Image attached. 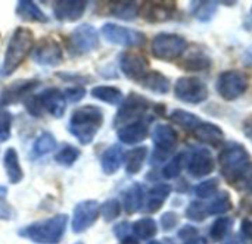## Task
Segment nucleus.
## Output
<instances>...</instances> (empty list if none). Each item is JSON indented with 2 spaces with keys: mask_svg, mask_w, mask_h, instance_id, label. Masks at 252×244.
<instances>
[{
  "mask_svg": "<svg viewBox=\"0 0 252 244\" xmlns=\"http://www.w3.org/2000/svg\"><path fill=\"white\" fill-rule=\"evenodd\" d=\"M103 124V112L100 108L86 105L75 109L68 122V131L83 144H90Z\"/></svg>",
  "mask_w": 252,
  "mask_h": 244,
  "instance_id": "obj_1",
  "label": "nucleus"
},
{
  "mask_svg": "<svg viewBox=\"0 0 252 244\" xmlns=\"http://www.w3.org/2000/svg\"><path fill=\"white\" fill-rule=\"evenodd\" d=\"M68 227V215H55L47 219L35 221L18 231V236L35 244H58Z\"/></svg>",
  "mask_w": 252,
  "mask_h": 244,
  "instance_id": "obj_2",
  "label": "nucleus"
},
{
  "mask_svg": "<svg viewBox=\"0 0 252 244\" xmlns=\"http://www.w3.org/2000/svg\"><path fill=\"white\" fill-rule=\"evenodd\" d=\"M34 49V34L30 28L25 27H18L12 37L9 38L6 52H4V59L1 65V75L9 77L12 75L27 59L30 52Z\"/></svg>",
  "mask_w": 252,
  "mask_h": 244,
  "instance_id": "obj_3",
  "label": "nucleus"
},
{
  "mask_svg": "<svg viewBox=\"0 0 252 244\" xmlns=\"http://www.w3.org/2000/svg\"><path fill=\"white\" fill-rule=\"evenodd\" d=\"M154 109L151 100H148L146 97L137 94V93H130L127 96V99L121 103L115 119H114V127L118 130L121 127H126L128 124L137 122V121H146V116L151 113V110Z\"/></svg>",
  "mask_w": 252,
  "mask_h": 244,
  "instance_id": "obj_4",
  "label": "nucleus"
},
{
  "mask_svg": "<svg viewBox=\"0 0 252 244\" xmlns=\"http://www.w3.org/2000/svg\"><path fill=\"white\" fill-rule=\"evenodd\" d=\"M188 49V41L185 37L179 34H170V32H161L154 37L151 43V52L152 54L165 62L176 60L180 57Z\"/></svg>",
  "mask_w": 252,
  "mask_h": 244,
  "instance_id": "obj_5",
  "label": "nucleus"
},
{
  "mask_svg": "<svg viewBox=\"0 0 252 244\" xmlns=\"http://www.w3.org/2000/svg\"><path fill=\"white\" fill-rule=\"evenodd\" d=\"M250 162L251 156L248 150L239 143H227L219 155V165L227 181L232 180Z\"/></svg>",
  "mask_w": 252,
  "mask_h": 244,
  "instance_id": "obj_6",
  "label": "nucleus"
},
{
  "mask_svg": "<svg viewBox=\"0 0 252 244\" xmlns=\"http://www.w3.org/2000/svg\"><path fill=\"white\" fill-rule=\"evenodd\" d=\"M248 87H250L248 77L245 72L239 69H229L221 72L216 82V88L219 94L227 102H233L241 96H244Z\"/></svg>",
  "mask_w": 252,
  "mask_h": 244,
  "instance_id": "obj_7",
  "label": "nucleus"
},
{
  "mask_svg": "<svg viewBox=\"0 0 252 244\" xmlns=\"http://www.w3.org/2000/svg\"><path fill=\"white\" fill-rule=\"evenodd\" d=\"M208 87L205 81L196 77H182L176 81L174 96L189 105H199L208 99Z\"/></svg>",
  "mask_w": 252,
  "mask_h": 244,
  "instance_id": "obj_8",
  "label": "nucleus"
},
{
  "mask_svg": "<svg viewBox=\"0 0 252 244\" xmlns=\"http://www.w3.org/2000/svg\"><path fill=\"white\" fill-rule=\"evenodd\" d=\"M102 37L117 46H143L146 43V35L142 31L131 29L114 22H106L100 28Z\"/></svg>",
  "mask_w": 252,
  "mask_h": 244,
  "instance_id": "obj_9",
  "label": "nucleus"
},
{
  "mask_svg": "<svg viewBox=\"0 0 252 244\" xmlns=\"http://www.w3.org/2000/svg\"><path fill=\"white\" fill-rule=\"evenodd\" d=\"M99 47V32L90 24L78 25L68 38V49L75 54H86Z\"/></svg>",
  "mask_w": 252,
  "mask_h": 244,
  "instance_id": "obj_10",
  "label": "nucleus"
},
{
  "mask_svg": "<svg viewBox=\"0 0 252 244\" xmlns=\"http://www.w3.org/2000/svg\"><path fill=\"white\" fill-rule=\"evenodd\" d=\"M100 205L96 200H83L75 205L71 219V228L75 234L87 231L99 218Z\"/></svg>",
  "mask_w": 252,
  "mask_h": 244,
  "instance_id": "obj_11",
  "label": "nucleus"
},
{
  "mask_svg": "<svg viewBox=\"0 0 252 244\" xmlns=\"http://www.w3.org/2000/svg\"><path fill=\"white\" fill-rule=\"evenodd\" d=\"M63 59L62 49L59 43L50 37L41 38L40 43L34 46L32 60L41 66H58Z\"/></svg>",
  "mask_w": 252,
  "mask_h": 244,
  "instance_id": "obj_12",
  "label": "nucleus"
},
{
  "mask_svg": "<svg viewBox=\"0 0 252 244\" xmlns=\"http://www.w3.org/2000/svg\"><path fill=\"white\" fill-rule=\"evenodd\" d=\"M152 140L157 147L155 152V159L158 158L159 161L165 158L170 152H173L177 147L179 143V134L171 125L167 124H158L155 125L152 131Z\"/></svg>",
  "mask_w": 252,
  "mask_h": 244,
  "instance_id": "obj_13",
  "label": "nucleus"
},
{
  "mask_svg": "<svg viewBox=\"0 0 252 244\" xmlns=\"http://www.w3.org/2000/svg\"><path fill=\"white\" fill-rule=\"evenodd\" d=\"M148 68H149V62L140 53L126 52L120 56V69L128 80H134L140 82V80L149 72Z\"/></svg>",
  "mask_w": 252,
  "mask_h": 244,
  "instance_id": "obj_14",
  "label": "nucleus"
},
{
  "mask_svg": "<svg viewBox=\"0 0 252 244\" xmlns=\"http://www.w3.org/2000/svg\"><path fill=\"white\" fill-rule=\"evenodd\" d=\"M40 84L41 82L38 80H21V81H15L13 84L7 85L1 91L0 102H1L3 106H9V105H15L18 102H22Z\"/></svg>",
  "mask_w": 252,
  "mask_h": 244,
  "instance_id": "obj_15",
  "label": "nucleus"
},
{
  "mask_svg": "<svg viewBox=\"0 0 252 244\" xmlns=\"http://www.w3.org/2000/svg\"><path fill=\"white\" fill-rule=\"evenodd\" d=\"M216 168V161L208 149H198L189 159L188 171L193 178H204L210 175Z\"/></svg>",
  "mask_w": 252,
  "mask_h": 244,
  "instance_id": "obj_16",
  "label": "nucleus"
},
{
  "mask_svg": "<svg viewBox=\"0 0 252 244\" xmlns=\"http://www.w3.org/2000/svg\"><path fill=\"white\" fill-rule=\"evenodd\" d=\"M86 7L87 1L84 0H59L55 3L53 13L59 21L75 22L84 15Z\"/></svg>",
  "mask_w": 252,
  "mask_h": 244,
  "instance_id": "obj_17",
  "label": "nucleus"
},
{
  "mask_svg": "<svg viewBox=\"0 0 252 244\" xmlns=\"http://www.w3.org/2000/svg\"><path fill=\"white\" fill-rule=\"evenodd\" d=\"M40 100L43 103L44 110H47L53 118H62L66 110V100L63 91L59 88H47L40 94Z\"/></svg>",
  "mask_w": 252,
  "mask_h": 244,
  "instance_id": "obj_18",
  "label": "nucleus"
},
{
  "mask_svg": "<svg viewBox=\"0 0 252 244\" xmlns=\"http://www.w3.org/2000/svg\"><path fill=\"white\" fill-rule=\"evenodd\" d=\"M195 137L204 143L205 146L219 149L224 144V133L223 130L213 124V122H201L195 130H193Z\"/></svg>",
  "mask_w": 252,
  "mask_h": 244,
  "instance_id": "obj_19",
  "label": "nucleus"
},
{
  "mask_svg": "<svg viewBox=\"0 0 252 244\" xmlns=\"http://www.w3.org/2000/svg\"><path fill=\"white\" fill-rule=\"evenodd\" d=\"M148 133H149V127L146 121H137V122L128 124L126 127L118 128L117 131L120 141L124 144H130V146L142 143L148 137Z\"/></svg>",
  "mask_w": 252,
  "mask_h": 244,
  "instance_id": "obj_20",
  "label": "nucleus"
},
{
  "mask_svg": "<svg viewBox=\"0 0 252 244\" xmlns=\"http://www.w3.org/2000/svg\"><path fill=\"white\" fill-rule=\"evenodd\" d=\"M176 7L173 3H164V1H149L145 4V7H140V12L143 18L149 22H164L173 18Z\"/></svg>",
  "mask_w": 252,
  "mask_h": 244,
  "instance_id": "obj_21",
  "label": "nucleus"
},
{
  "mask_svg": "<svg viewBox=\"0 0 252 244\" xmlns=\"http://www.w3.org/2000/svg\"><path fill=\"white\" fill-rule=\"evenodd\" d=\"M170 193H171V187L168 184H164V183L155 184L145 194V203H143L145 211L149 214L158 212L162 208V205L165 203V200L168 199Z\"/></svg>",
  "mask_w": 252,
  "mask_h": 244,
  "instance_id": "obj_22",
  "label": "nucleus"
},
{
  "mask_svg": "<svg viewBox=\"0 0 252 244\" xmlns=\"http://www.w3.org/2000/svg\"><path fill=\"white\" fill-rule=\"evenodd\" d=\"M124 150L121 146L118 144H114L111 147H108L103 153H102V158H100V166H102V171L106 174V175H114L123 165L124 162Z\"/></svg>",
  "mask_w": 252,
  "mask_h": 244,
  "instance_id": "obj_23",
  "label": "nucleus"
},
{
  "mask_svg": "<svg viewBox=\"0 0 252 244\" xmlns=\"http://www.w3.org/2000/svg\"><path fill=\"white\" fill-rule=\"evenodd\" d=\"M140 85L155 94H167L171 88V81L168 77H165L162 72L159 71H149L142 80H140Z\"/></svg>",
  "mask_w": 252,
  "mask_h": 244,
  "instance_id": "obj_24",
  "label": "nucleus"
},
{
  "mask_svg": "<svg viewBox=\"0 0 252 244\" xmlns=\"http://www.w3.org/2000/svg\"><path fill=\"white\" fill-rule=\"evenodd\" d=\"M3 166L7 175V180L10 184H19L24 178V171L22 166L19 163V158H18V152L13 147H9L4 152L3 156Z\"/></svg>",
  "mask_w": 252,
  "mask_h": 244,
  "instance_id": "obj_25",
  "label": "nucleus"
},
{
  "mask_svg": "<svg viewBox=\"0 0 252 244\" xmlns=\"http://www.w3.org/2000/svg\"><path fill=\"white\" fill-rule=\"evenodd\" d=\"M145 203V190L139 183H134L123 193V208L128 215L136 214Z\"/></svg>",
  "mask_w": 252,
  "mask_h": 244,
  "instance_id": "obj_26",
  "label": "nucleus"
},
{
  "mask_svg": "<svg viewBox=\"0 0 252 244\" xmlns=\"http://www.w3.org/2000/svg\"><path fill=\"white\" fill-rule=\"evenodd\" d=\"M15 13L18 18H21L22 21H28V22H40L44 24L49 21L47 15L38 7L37 3L30 1V0H21L16 4Z\"/></svg>",
  "mask_w": 252,
  "mask_h": 244,
  "instance_id": "obj_27",
  "label": "nucleus"
},
{
  "mask_svg": "<svg viewBox=\"0 0 252 244\" xmlns=\"http://www.w3.org/2000/svg\"><path fill=\"white\" fill-rule=\"evenodd\" d=\"M92 96L94 99L105 102L108 105H112V106L121 105L124 102L123 91L117 87H112V85H97L92 90Z\"/></svg>",
  "mask_w": 252,
  "mask_h": 244,
  "instance_id": "obj_28",
  "label": "nucleus"
},
{
  "mask_svg": "<svg viewBox=\"0 0 252 244\" xmlns=\"http://www.w3.org/2000/svg\"><path fill=\"white\" fill-rule=\"evenodd\" d=\"M146 158H148V149L143 147V146L130 150L124 158V161H126V172L130 174V175L139 174L140 169L143 168L145 162H146Z\"/></svg>",
  "mask_w": 252,
  "mask_h": 244,
  "instance_id": "obj_29",
  "label": "nucleus"
},
{
  "mask_svg": "<svg viewBox=\"0 0 252 244\" xmlns=\"http://www.w3.org/2000/svg\"><path fill=\"white\" fill-rule=\"evenodd\" d=\"M109 13L123 21H133L140 13V7L134 1H117L111 3Z\"/></svg>",
  "mask_w": 252,
  "mask_h": 244,
  "instance_id": "obj_30",
  "label": "nucleus"
},
{
  "mask_svg": "<svg viewBox=\"0 0 252 244\" xmlns=\"http://www.w3.org/2000/svg\"><path fill=\"white\" fill-rule=\"evenodd\" d=\"M180 66L186 71H192V72H198V71H205L210 69L211 66V59L208 54L202 53V52H192L190 54H188Z\"/></svg>",
  "mask_w": 252,
  "mask_h": 244,
  "instance_id": "obj_31",
  "label": "nucleus"
},
{
  "mask_svg": "<svg viewBox=\"0 0 252 244\" xmlns=\"http://www.w3.org/2000/svg\"><path fill=\"white\" fill-rule=\"evenodd\" d=\"M190 6H192V15L198 21L210 22L217 13L219 3L217 1H193Z\"/></svg>",
  "mask_w": 252,
  "mask_h": 244,
  "instance_id": "obj_32",
  "label": "nucleus"
},
{
  "mask_svg": "<svg viewBox=\"0 0 252 244\" xmlns=\"http://www.w3.org/2000/svg\"><path fill=\"white\" fill-rule=\"evenodd\" d=\"M58 143L52 133H41L32 144V155L35 158L44 156L56 149Z\"/></svg>",
  "mask_w": 252,
  "mask_h": 244,
  "instance_id": "obj_33",
  "label": "nucleus"
},
{
  "mask_svg": "<svg viewBox=\"0 0 252 244\" xmlns=\"http://www.w3.org/2000/svg\"><path fill=\"white\" fill-rule=\"evenodd\" d=\"M170 121L180 125L185 130H192V131L201 124V119L196 115H193V113H190L188 110H182V109L173 110L170 113Z\"/></svg>",
  "mask_w": 252,
  "mask_h": 244,
  "instance_id": "obj_34",
  "label": "nucleus"
},
{
  "mask_svg": "<svg viewBox=\"0 0 252 244\" xmlns=\"http://www.w3.org/2000/svg\"><path fill=\"white\" fill-rule=\"evenodd\" d=\"M80 156H81L80 149H77L75 146H71V144H63V147L59 149L58 153L55 155V161L58 165H61L63 168H71L78 161Z\"/></svg>",
  "mask_w": 252,
  "mask_h": 244,
  "instance_id": "obj_35",
  "label": "nucleus"
},
{
  "mask_svg": "<svg viewBox=\"0 0 252 244\" xmlns=\"http://www.w3.org/2000/svg\"><path fill=\"white\" fill-rule=\"evenodd\" d=\"M131 230L140 240H149L158 233V225L152 218H142L133 224Z\"/></svg>",
  "mask_w": 252,
  "mask_h": 244,
  "instance_id": "obj_36",
  "label": "nucleus"
},
{
  "mask_svg": "<svg viewBox=\"0 0 252 244\" xmlns=\"http://www.w3.org/2000/svg\"><path fill=\"white\" fill-rule=\"evenodd\" d=\"M229 183L238 190L252 194V162H250L247 166H244L232 180H229Z\"/></svg>",
  "mask_w": 252,
  "mask_h": 244,
  "instance_id": "obj_37",
  "label": "nucleus"
},
{
  "mask_svg": "<svg viewBox=\"0 0 252 244\" xmlns=\"http://www.w3.org/2000/svg\"><path fill=\"white\" fill-rule=\"evenodd\" d=\"M233 227V219L232 218H219L214 221V224L211 225V230H210V236L214 242H221L227 237V234L230 233Z\"/></svg>",
  "mask_w": 252,
  "mask_h": 244,
  "instance_id": "obj_38",
  "label": "nucleus"
},
{
  "mask_svg": "<svg viewBox=\"0 0 252 244\" xmlns=\"http://www.w3.org/2000/svg\"><path fill=\"white\" fill-rule=\"evenodd\" d=\"M207 208L210 215H223L232 209V200L226 191H220Z\"/></svg>",
  "mask_w": 252,
  "mask_h": 244,
  "instance_id": "obj_39",
  "label": "nucleus"
},
{
  "mask_svg": "<svg viewBox=\"0 0 252 244\" xmlns=\"http://www.w3.org/2000/svg\"><path fill=\"white\" fill-rule=\"evenodd\" d=\"M183 162H185V153H179L174 158H171V161L164 166L162 169V175L168 180H174L180 175L182 168H183Z\"/></svg>",
  "mask_w": 252,
  "mask_h": 244,
  "instance_id": "obj_40",
  "label": "nucleus"
},
{
  "mask_svg": "<svg viewBox=\"0 0 252 244\" xmlns=\"http://www.w3.org/2000/svg\"><path fill=\"white\" fill-rule=\"evenodd\" d=\"M100 215L106 222L117 219L121 215V203L117 199H109L100 205Z\"/></svg>",
  "mask_w": 252,
  "mask_h": 244,
  "instance_id": "obj_41",
  "label": "nucleus"
},
{
  "mask_svg": "<svg viewBox=\"0 0 252 244\" xmlns=\"http://www.w3.org/2000/svg\"><path fill=\"white\" fill-rule=\"evenodd\" d=\"M219 190V180L217 178H211V180H207V181H202L199 183L193 191L195 194L199 197V199H210L213 197Z\"/></svg>",
  "mask_w": 252,
  "mask_h": 244,
  "instance_id": "obj_42",
  "label": "nucleus"
},
{
  "mask_svg": "<svg viewBox=\"0 0 252 244\" xmlns=\"http://www.w3.org/2000/svg\"><path fill=\"white\" fill-rule=\"evenodd\" d=\"M208 215H210L208 208L201 202H192L189 205V208L186 209V217L192 221H196V222H202Z\"/></svg>",
  "mask_w": 252,
  "mask_h": 244,
  "instance_id": "obj_43",
  "label": "nucleus"
},
{
  "mask_svg": "<svg viewBox=\"0 0 252 244\" xmlns=\"http://www.w3.org/2000/svg\"><path fill=\"white\" fill-rule=\"evenodd\" d=\"M25 109L28 110L30 115L35 116V118H41L43 116V112H44V108H43V103L40 100V96H28L22 100Z\"/></svg>",
  "mask_w": 252,
  "mask_h": 244,
  "instance_id": "obj_44",
  "label": "nucleus"
},
{
  "mask_svg": "<svg viewBox=\"0 0 252 244\" xmlns=\"http://www.w3.org/2000/svg\"><path fill=\"white\" fill-rule=\"evenodd\" d=\"M12 116L6 110H0V143H4L10 138Z\"/></svg>",
  "mask_w": 252,
  "mask_h": 244,
  "instance_id": "obj_45",
  "label": "nucleus"
},
{
  "mask_svg": "<svg viewBox=\"0 0 252 244\" xmlns=\"http://www.w3.org/2000/svg\"><path fill=\"white\" fill-rule=\"evenodd\" d=\"M63 96H65V100L69 102V103H77L80 100L84 99L86 96V90L81 87V85H75V87H68L63 90Z\"/></svg>",
  "mask_w": 252,
  "mask_h": 244,
  "instance_id": "obj_46",
  "label": "nucleus"
},
{
  "mask_svg": "<svg viewBox=\"0 0 252 244\" xmlns=\"http://www.w3.org/2000/svg\"><path fill=\"white\" fill-rule=\"evenodd\" d=\"M179 224V215L176 212H167L161 217V227L165 231L173 230Z\"/></svg>",
  "mask_w": 252,
  "mask_h": 244,
  "instance_id": "obj_47",
  "label": "nucleus"
},
{
  "mask_svg": "<svg viewBox=\"0 0 252 244\" xmlns=\"http://www.w3.org/2000/svg\"><path fill=\"white\" fill-rule=\"evenodd\" d=\"M179 237H180L185 243H190V242L199 239V237H198V230L193 228V227H190V225L183 227V228L180 230V233H179Z\"/></svg>",
  "mask_w": 252,
  "mask_h": 244,
  "instance_id": "obj_48",
  "label": "nucleus"
},
{
  "mask_svg": "<svg viewBox=\"0 0 252 244\" xmlns=\"http://www.w3.org/2000/svg\"><path fill=\"white\" fill-rule=\"evenodd\" d=\"M12 215V208L10 205L6 202V199L0 197V219L1 221H9Z\"/></svg>",
  "mask_w": 252,
  "mask_h": 244,
  "instance_id": "obj_49",
  "label": "nucleus"
},
{
  "mask_svg": "<svg viewBox=\"0 0 252 244\" xmlns=\"http://www.w3.org/2000/svg\"><path fill=\"white\" fill-rule=\"evenodd\" d=\"M128 230H130V225L127 222H120L118 225L114 227V234H115V237L123 240V239L128 237Z\"/></svg>",
  "mask_w": 252,
  "mask_h": 244,
  "instance_id": "obj_50",
  "label": "nucleus"
},
{
  "mask_svg": "<svg viewBox=\"0 0 252 244\" xmlns=\"http://www.w3.org/2000/svg\"><path fill=\"white\" fill-rule=\"evenodd\" d=\"M242 131H244L245 137L252 143V116H248V118L244 121V124H242Z\"/></svg>",
  "mask_w": 252,
  "mask_h": 244,
  "instance_id": "obj_51",
  "label": "nucleus"
},
{
  "mask_svg": "<svg viewBox=\"0 0 252 244\" xmlns=\"http://www.w3.org/2000/svg\"><path fill=\"white\" fill-rule=\"evenodd\" d=\"M241 231H242V234H244L247 239L252 240V221H250V219H244V222H242V225H241Z\"/></svg>",
  "mask_w": 252,
  "mask_h": 244,
  "instance_id": "obj_52",
  "label": "nucleus"
},
{
  "mask_svg": "<svg viewBox=\"0 0 252 244\" xmlns=\"http://www.w3.org/2000/svg\"><path fill=\"white\" fill-rule=\"evenodd\" d=\"M244 59H245V62L248 63V65H252V44L245 50V53H244Z\"/></svg>",
  "mask_w": 252,
  "mask_h": 244,
  "instance_id": "obj_53",
  "label": "nucleus"
},
{
  "mask_svg": "<svg viewBox=\"0 0 252 244\" xmlns=\"http://www.w3.org/2000/svg\"><path fill=\"white\" fill-rule=\"evenodd\" d=\"M121 244H139V242H137L134 237H130V236H128V237H126V239L121 240Z\"/></svg>",
  "mask_w": 252,
  "mask_h": 244,
  "instance_id": "obj_54",
  "label": "nucleus"
},
{
  "mask_svg": "<svg viewBox=\"0 0 252 244\" xmlns=\"http://www.w3.org/2000/svg\"><path fill=\"white\" fill-rule=\"evenodd\" d=\"M226 244H245V243H244L239 237H232V239H230V240H229Z\"/></svg>",
  "mask_w": 252,
  "mask_h": 244,
  "instance_id": "obj_55",
  "label": "nucleus"
},
{
  "mask_svg": "<svg viewBox=\"0 0 252 244\" xmlns=\"http://www.w3.org/2000/svg\"><path fill=\"white\" fill-rule=\"evenodd\" d=\"M6 194H7V189L3 187V186H0V197L6 199Z\"/></svg>",
  "mask_w": 252,
  "mask_h": 244,
  "instance_id": "obj_56",
  "label": "nucleus"
},
{
  "mask_svg": "<svg viewBox=\"0 0 252 244\" xmlns=\"http://www.w3.org/2000/svg\"><path fill=\"white\" fill-rule=\"evenodd\" d=\"M185 244H204V242H202L201 239H196V240H193V242H190V243H185Z\"/></svg>",
  "mask_w": 252,
  "mask_h": 244,
  "instance_id": "obj_57",
  "label": "nucleus"
},
{
  "mask_svg": "<svg viewBox=\"0 0 252 244\" xmlns=\"http://www.w3.org/2000/svg\"><path fill=\"white\" fill-rule=\"evenodd\" d=\"M148 244H162L161 242H157V240H154V242H149Z\"/></svg>",
  "mask_w": 252,
  "mask_h": 244,
  "instance_id": "obj_58",
  "label": "nucleus"
},
{
  "mask_svg": "<svg viewBox=\"0 0 252 244\" xmlns=\"http://www.w3.org/2000/svg\"><path fill=\"white\" fill-rule=\"evenodd\" d=\"M75 244H83V243H81V242H77V243H75Z\"/></svg>",
  "mask_w": 252,
  "mask_h": 244,
  "instance_id": "obj_59",
  "label": "nucleus"
},
{
  "mask_svg": "<svg viewBox=\"0 0 252 244\" xmlns=\"http://www.w3.org/2000/svg\"><path fill=\"white\" fill-rule=\"evenodd\" d=\"M1 106H3V105H1V102H0V108H1Z\"/></svg>",
  "mask_w": 252,
  "mask_h": 244,
  "instance_id": "obj_60",
  "label": "nucleus"
},
{
  "mask_svg": "<svg viewBox=\"0 0 252 244\" xmlns=\"http://www.w3.org/2000/svg\"><path fill=\"white\" fill-rule=\"evenodd\" d=\"M251 15H252V7H251Z\"/></svg>",
  "mask_w": 252,
  "mask_h": 244,
  "instance_id": "obj_61",
  "label": "nucleus"
}]
</instances>
